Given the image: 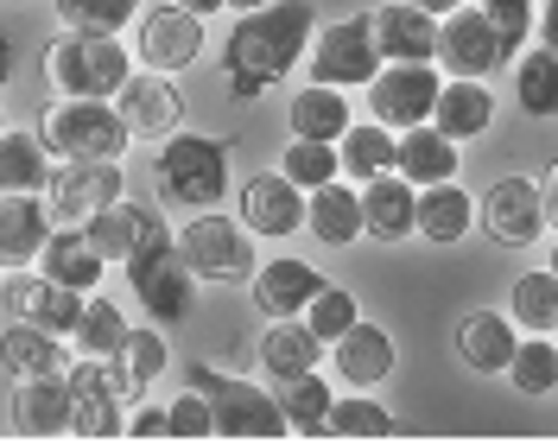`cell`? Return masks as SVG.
Wrapping results in <instances>:
<instances>
[{"mask_svg":"<svg viewBox=\"0 0 558 444\" xmlns=\"http://www.w3.org/2000/svg\"><path fill=\"white\" fill-rule=\"evenodd\" d=\"M134 394L140 387H134V375H128L121 356H83V362H70V400H76L70 432H76V439H121V432H128L121 407H128Z\"/></svg>","mask_w":558,"mask_h":444,"instance_id":"5b68a950","label":"cell"},{"mask_svg":"<svg viewBox=\"0 0 558 444\" xmlns=\"http://www.w3.org/2000/svg\"><path fill=\"white\" fill-rule=\"evenodd\" d=\"M128 267V286H134V299L153 311V324H178V317H191V299H197V274H191V261L178 254V236L166 241H146L140 254L121 261Z\"/></svg>","mask_w":558,"mask_h":444,"instance_id":"ba28073f","label":"cell"},{"mask_svg":"<svg viewBox=\"0 0 558 444\" xmlns=\"http://www.w3.org/2000/svg\"><path fill=\"white\" fill-rule=\"evenodd\" d=\"M514 103L526 108V115H539V121H553L558 115V51H526L521 70H514Z\"/></svg>","mask_w":558,"mask_h":444,"instance_id":"74e56055","label":"cell"},{"mask_svg":"<svg viewBox=\"0 0 558 444\" xmlns=\"http://www.w3.org/2000/svg\"><path fill=\"white\" fill-rule=\"evenodd\" d=\"M279 171L299 184V191H317V184H330V178H343V153H337V140H299L279 153Z\"/></svg>","mask_w":558,"mask_h":444,"instance_id":"f35d334b","label":"cell"},{"mask_svg":"<svg viewBox=\"0 0 558 444\" xmlns=\"http://www.w3.org/2000/svg\"><path fill=\"white\" fill-rule=\"evenodd\" d=\"M330 432L337 439H387L393 432V412L381 400H368L362 387H349L343 400H330Z\"/></svg>","mask_w":558,"mask_h":444,"instance_id":"60d3db41","label":"cell"},{"mask_svg":"<svg viewBox=\"0 0 558 444\" xmlns=\"http://www.w3.org/2000/svg\"><path fill=\"white\" fill-rule=\"evenodd\" d=\"M508 381H514V394H526V400H546L558 387V343L526 337L521 349H514V362H508Z\"/></svg>","mask_w":558,"mask_h":444,"instance_id":"ab89813d","label":"cell"},{"mask_svg":"<svg viewBox=\"0 0 558 444\" xmlns=\"http://www.w3.org/2000/svg\"><path fill=\"white\" fill-rule=\"evenodd\" d=\"M38 140L58 153V159H121L128 153V115L108 108L102 96H64L38 115Z\"/></svg>","mask_w":558,"mask_h":444,"instance_id":"277c9868","label":"cell"},{"mask_svg":"<svg viewBox=\"0 0 558 444\" xmlns=\"http://www.w3.org/2000/svg\"><path fill=\"white\" fill-rule=\"evenodd\" d=\"M413 7H425V13H438V20H445V13H457V7H463V0H413Z\"/></svg>","mask_w":558,"mask_h":444,"instance_id":"816d5d0a","label":"cell"},{"mask_svg":"<svg viewBox=\"0 0 558 444\" xmlns=\"http://www.w3.org/2000/svg\"><path fill=\"white\" fill-rule=\"evenodd\" d=\"M114 108L128 115V128H134L140 140H166V134H178V121H184V89H178V76H166V70H134V76L121 83Z\"/></svg>","mask_w":558,"mask_h":444,"instance_id":"2e32d148","label":"cell"},{"mask_svg":"<svg viewBox=\"0 0 558 444\" xmlns=\"http://www.w3.org/2000/svg\"><path fill=\"white\" fill-rule=\"evenodd\" d=\"M45 191H51L45 204H51L58 223H89L96 209L128 197V171H121V159H64Z\"/></svg>","mask_w":558,"mask_h":444,"instance_id":"30bf717a","label":"cell"},{"mask_svg":"<svg viewBox=\"0 0 558 444\" xmlns=\"http://www.w3.org/2000/svg\"><path fill=\"white\" fill-rule=\"evenodd\" d=\"M121 362H128V375H134V387H153V381L166 375V362H172V349H166V337L146 324V331H128V343H121Z\"/></svg>","mask_w":558,"mask_h":444,"instance_id":"ee69618b","label":"cell"},{"mask_svg":"<svg viewBox=\"0 0 558 444\" xmlns=\"http://www.w3.org/2000/svg\"><path fill=\"white\" fill-rule=\"evenodd\" d=\"M178 254L191 261L197 279H216V286H242L254 279V241H247V223H229L216 209H191V223L178 229Z\"/></svg>","mask_w":558,"mask_h":444,"instance_id":"52a82bcc","label":"cell"},{"mask_svg":"<svg viewBox=\"0 0 558 444\" xmlns=\"http://www.w3.org/2000/svg\"><path fill=\"white\" fill-rule=\"evenodd\" d=\"M305 223H312V236L324 241V248H349L355 236H368V229H362V197L349 191L343 178L305 191Z\"/></svg>","mask_w":558,"mask_h":444,"instance_id":"4dcf8cb0","label":"cell"},{"mask_svg":"<svg viewBox=\"0 0 558 444\" xmlns=\"http://www.w3.org/2000/svg\"><path fill=\"white\" fill-rule=\"evenodd\" d=\"M324 349H330V343L317 337L305 317H274V324L260 331V369L274 381H299L324 362Z\"/></svg>","mask_w":558,"mask_h":444,"instance_id":"cb8c5ba5","label":"cell"},{"mask_svg":"<svg viewBox=\"0 0 558 444\" xmlns=\"http://www.w3.org/2000/svg\"><path fill=\"white\" fill-rule=\"evenodd\" d=\"M229 7H242V13H254V7H267V0H229Z\"/></svg>","mask_w":558,"mask_h":444,"instance_id":"11a10c76","label":"cell"},{"mask_svg":"<svg viewBox=\"0 0 558 444\" xmlns=\"http://www.w3.org/2000/svg\"><path fill=\"white\" fill-rule=\"evenodd\" d=\"M362 229L375 241H407L418 236V184H407L400 171H381L362 184Z\"/></svg>","mask_w":558,"mask_h":444,"instance_id":"ffe728a7","label":"cell"},{"mask_svg":"<svg viewBox=\"0 0 558 444\" xmlns=\"http://www.w3.org/2000/svg\"><path fill=\"white\" fill-rule=\"evenodd\" d=\"M533 33H539V45H546V51H558V0H546V7H539Z\"/></svg>","mask_w":558,"mask_h":444,"instance_id":"681fc988","label":"cell"},{"mask_svg":"<svg viewBox=\"0 0 558 444\" xmlns=\"http://www.w3.org/2000/svg\"><path fill=\"white\" fill-rule=\"evenodd\" d=\"M438 89H445V76H438L432 64H381V76L368 83V108H375L381 128L407 134V128H418V121H432Z\"/></svg>","mask_w":558,"mask_h":444,"instance_id":"8fae6325","label":"cell"},{"mask_svg":"<svg viewBox=\"0 0 558 444\" xmlns=\"http://www.w3.org/2000/svg\"><path fill=\"white\" fill-rule=\"evenodd\" d=\"M153 184L172 209H216L229 197V140L166 134L159 159H153Z\"/></svg>","mask_w":558,"mask_h":444,"instance_id":"3957f363","label":"cell"},{"mask_svg":"<svg viewBox=\"0 0 558 444\" xmlns=\"http://www.w3.org/2000/svg\"><path fill=\"white\" fill-rule=\"evenodd\" d=\"M13 432L20 439H64L76 400H70V375H13Z\"/></svg>","mask_w":558,"mask_h":444,"instance_id":"9a60e30c","label":"cell"},{"mask_svg":"<svg viewBox=\"0 0 558 444\" xmlns=\"http://www.w3.org/2000/svg\"><path fill=\"white\" fill-rule=\"evenodd\" d=\"M0 134H7V115H0Z\"/></svg>","mask_w":558,"mask_h":444,"instance_id":"6f0895ef","label":"cell"},{"mask_svg":"<svg viewBox=\"0 0 558 444\" xmlns=\"http://www.w3.org/2000/svg\"><path fill=\"white\" fill-rule=\"evenodd\" d=\"M553 274H558V248H553Z\"/></svg>","mask_w":558,"mask_h":444,"instance_id":"9f6ffc18","label":"cell"},{"mask_svg":"<svg viewBox=\"0 0 558 444\" xmlns=\"http://www.w3.org/2000/svg\"><path fill=\"white\" fill-rule=\"evenodd\" d=\"M476 223L488 229L495 248H533L539 229H546V197L533 178H495L476 204Z\"/></svg>","mask_w":558,"mask_h":444,"instance_id":"7c38bea8","label":"cell"},{"mask_svg":"<svg viewBox=\"0 0 558 444\" xmlns=\"http://www.w3.org/2000/svg\"><path fill=\"white\" fill-rule=\"evenodd\" d=\"M51 7L76 33H121L128 20H140V0H51Z\"/></svg>","mask_w":558,"mask_h":444,"instance_id":"7bdbcfd3","label":"cell"},{"mask_svg":"<svg viewBox=\"0 0 558 444\" xmlns=\"http://www.w3.org/2000/svg\"><path fill=\"white\" fill-rule=\"evenodd\" d=\"M45 241H51V204L38 191L0 197V267H33Z\"/></svg>","mask_w":558,"mask_h":444,"instance_id":"603a6c76","label":"cell"},{"mask_svg":"<svg viewBox=\"0 0 558 444\" xmlns=\"http://www.w3.org/2000/svg\"><path fill=\"white\" fill-rule=\"evenodd\" d=\"M128 331H134V324L121 317V305L89 299V305H83V324H76V349H83V356H121Z\"/></svg>","mask_w":558,"mask_h":444,"instance_id":"b9f144b4","label":"cell"},{"mask_svg":"<svg viewBox=\"0 0 558 444\" xmlns=\"http://www.w3.org/2000/svg\"><path fill=\"white\" fill-rule=\"evenodd\" d=\"M305 324H312L324 343H337L349 324H355V292H343V286H324L312 305H305Z\"/></svg>","mask_w":558,"mask_h":444,"instance_id":"f6af8a7d","label":"cell"},{"mask_svg":"<svg viewBox=\"0 0 558 444\" xmlns=\"http://www.w3.org/2000/svg\"><path fill=\"white\" fill-rule=\"evenodd\" d=\"M64 337L58 331H45V324H26V317H13L7 331H0V369L7 375H64Z\"/></svg>","mask_w":558,"mask_h":444,"instance_id":"83f0119b","label":"cell"},{"mask_svg":"<svg viewBox=\"0 0 558 444\" xmlns=\"http://www.w3.org/2000/svg\"><path fill=\"white\" fill-rule=\"evenodd\" d=\"M393 171L407 178V184H445V178H457V140L445 134V128H432V121H418V128H407L400 134V146H393Z\"/></svg>","mask_w":558,"mask_h":444,"instance_id":"4316f807","label":"cell"},{"mask_svg":"<svg viewBox=\"0 0 558 444\" xmlns=\"http://www.w3.org/2000/svg\"><path fill=\"white\" fill-rule=\"evenodd\" d=\"M83 229H89V241L102 248V261H128V254H140V248H146V241H166V236H172L159 209L128 204V197H121V204H108V209H96Z\"/></svg>","mask_w":558,"mask_h":444,"instance_id":"44dd1931","label":"cell"},{"mask_svg":"<svg viewBox=\"0 0 558 444\" xmlns=\"http://www.w3.org/2000/svg\"><path fill=\"white\" fill-rule=\"evenodd\" d=\"M330 362H337V375H343L349 387L368 394V387H381V381L393 375L400 356H393V337H387L381 324H362V317H355L343 337L330 343Z\"/></svg>","mask_w":558,"mask_h":444,"instance_id":"7402d4cb","label":"cell"},{"mask_svg":"<svg viewBox=\"0 0 558 444\" xmlns=\"http://www.w3.org/2000/svg\"><path fill=\"white\" fill-rule=\"evenodd\" d=\"M488 121H495V96L483 89V76H451V83L438 89L432 128H445L457 146H463V140H476V134H488Z\"/></svg>","mask_w":558,"mask_h":444,"instance_id":"f546056e","label":"cell"},{"mask_svg":"<svg viewBox=\"0 0 558 444\" xmlns=\"http://www.w3.org/2000/svg\"><path fill=\"white\" fill-rule=\"evenodd\" d=\"M508 58L514 51L501 45V33L488 26L483 7H457V13L438 20V64L451 70V76H488V70H501Z\"/></svg>","mask_w":558,"mask_h":444,"instance_id":"5bb4252c","label":"cell"},{"mask_svg":"<svg viewBox=\"0 0 558 444\" xmlns=\"http://www.w3.org/2000/svg\"><path fill=\"white\" fill-rule=\"evenodd\" d=\"M508 317L521 331H533V337H553L558 331V274L553 267L546 274H521L508 286Z\"/></svg>","mask_w":558,"mask_h":444,"instance_id":"e575fe53","label":"cell"},{"mask_svg":"<svg viewBox=\"0 0 558 444\" xmlns=\"http://www.w3.org/2000/svg\"><path fill=\"white\" fill-rule=\"evenodd\" d=\"M483 13H488V26L501 33L508 51H521L526 33H533V20H539V7H533V0H483Z\"/></svg>","mask_w":558,"mask_h":444,"instance_id":"bcb514c9","label":"cell"},{"mask_svg":"<svg viewBox=\"0 0 558 444\" xmlns=\"http://www.w3.org/2000/svg\"><path fill=\"white\" fill-rule=\"evenodd\" d=\"M7 311L13 317H26V324H45V331H58V337H76V324H83V305H89V292H76V286H58V279L45 274H20L7 279Z\"/></svg>","mask_w":558,"mask_h":444,"instance_id":"ac0fdd59","label":"cell"},{"mask_svg":"<svg viewBox=\"0 0 558 444\" xmlns=\"http://www.w3.org/2000/svg\"><path fill=\"white\" fill-rule=\"evenodd\" d=\"M51 146L38 134H0V197L13 191H45L51 184Z\"/></svg>","mask_w":558,"mask_h":444,"instance_id":"836d02e7","label":"cell"},{"mask_svg":"<svg viewBox=\"0 0 558 444\" xmlns=\"http://www.w3.org/2000/svg\"><path fill=\"white\" fill-rule=\"evenodd\" d=\"M7 76H13V45L0 38V83H7Z\"/></svg>","mask_w":558,"mask_h":444,"instance_id":"db71d44e","label":"cell"},{"mask_svg":"<svg viewBox=\"0 0 558 444\" xmlns=\"http://www.w3.org/2000/svg\"><path fill=\"white\" fill-rule=\"evenodd\" d=\"M178 7H191V13H204V20H209V13H216V7H229V0H178Z\"/></svg>","mask_w":558,"mask_h":444,"instance_id":"f5cc1de1","label":"cell"},{"mask_svg":"<svg viewBox=\"0 0 558 444\" xmlns=\"http://www.w3.org/2000/svg\"><path fill=\"white\" fill-rule=\"evenodd\" d=\"M330 279L317 274L312 261H267L260 274H254V305L274 311V317H292V311H305L324 292Z\"/></svg>","mask_w":558,"mask_h":444,"instance_id":"f1b7e54d","label":"cell"},{"mask_svg":"<svg viewBox=\"0 0 558 444\" xmlns=\"http://www.w3.org/2000/svg\"><path fill=\"white\" fill-rule=\"evenodd\" d=\"M191 387L209 400L222 439H286V432H292V425H286V407L242 375H222V369H204V362H197V369H191Z\"/></svg>","mask_w":558,"mask_h":444,"instance_id":"8992f818","label":"cell"},{"mask_svg":"<svg viewBox=\"0 0 558 444\" xmlns=\"http://www.w3.org/2000/svg\"><path fill=\"white\" fill-rule=\"evenodd\" d=\"M470 229H476V204L463 197V184H457V178L418 191V236H425V241L451 248V241H463Z\"/></svg>","mask_w":558,"mask_h":444,"instance_id":"d6a6232c","label":"cell"},{"mask_svg":"<svg viewBox=\"0 0 558 444\" xmlns=\"http://www.w3.org/2000/svg\"><path fill=\"white\" fill-rule=\"evenodd\" d=\"M381 45H375V20L355 13V20H337L312 38V83H337V89H368L381 76Z\"/></svg>","mask_w":558,"mask_h":444,"instance_id":"9c48e42d","label":"cell"},{"mask_svg":"<svg viewBox=\"0 0 558 444\" xmlns=\"http://www.w3.org/2000/svg\"><path fill=\"white\" fill-rule=\"evenodd\" d=\"M514 317L508 311H470L463 324H457V356L476 369V375H508V362H514Z\"/></svg>","mask_w":558,"mask_h":444,"instance_id":"484cf974","label":"cell"},{"mask_svg":"<svg viewBox=\"0 0 558 444\" xmlns=\"http://www.w3.org/2000/svg\"><path fill=\"white\" fill-rule=\"evenodd\" d=\"M128 432H134V439H172V425H166V407L134 412V419H128Z\"/></svg>","mask_w":558,"mask_h":444,"instance_id":"c3c4849f","label":"cell"},{"mask_svg":"<svg viewBox=\"0 0 558 444\" xmlns=\"http://www.w3.org/2000/svg\"><path fill=\"white\" fill-rule=\"evenodd\" d=\"M286 115H292V134L299 140H343L349 128H355V108L343 103L337 83H305Z\"/></svg>","mask_w":558,"mask_h":444,"instance_id":"1f68e13d","label":"cell"},{"mask_svg":"<svg viewBox=\"0 0 558 444\" xmlns=\"http://www.w3.org/2000/svg\"><path fill=\"white\" fill-rule=\"evenodd\" d=\"M368 20H375V45L387 64H438V13L393 0V7H375Z\"/></svg>","mask_w":558,"mask_h":444,"instance_id":"d6986e66","label":"cell"},{"mask_svg":"<svg viewBox=\"0 0 558 444\" xmlns=\"http://www.w3.org/2000/svg\"><path fill=\"white\" fill-rule=\"evenodd\" d=\"M166 425H172V439H209V432H216V412H209V400L191 387V394H178L172 407H166Z\"/></svg>","mask_w":558,"mask_h":444,"instance_id":"7dc6e473","label":"cell"},{"mask_svg":"<svg viewBox=\"0 0 558 444\" xmlns=\"http://www.w3.org/2000/svg\"><path fill=\"white\" fill-rule=\"evenodd\" d=\"M134 58L146 70H166V76L191 70L204 58V13H191V7H178V0L172 7H153V13L140 20Z\"/></svg>","mask_w":558,"mask_h":444,"instance_id":"4fadbf2b","label":"cell"},{"mask_svg":"<svg viewBox=\"0 0 558 444\" xmlns=\"http://www.w3.org/2000/svg\"><path fill=\"white\" fill-rule=\"evenodd\" d=\"M393 146H400V134H393V128H381V121H362V128H349V134L337 140L343 171L355 178V184H368V178L393 171Z\"/></svg>","mask_w":558,"mask_h":444,"instance_id":"d590c367","label":"cell"},{"mask_svg":"<svg viewBox=\"0 0 558 444\" xmlns=\"http://www.w3.org/2000/svg\"><path fill=\"white\" fill-rule=\"evenodd\" d=\"M317 38V13L312 0H267L242 13L229 38H222V70H247L260 83H279L286 70L305 58V45Z\"/></svg>","mask_w":558,"mask_h":444,"instance_id":"6da1fadb","label":"cell"},{"mask_svg":"<svg viewBox=\"0 0 558 444\" xmlns=\"http://www.w3.org/2000/svg\"><path fill=\"white\" fill-rule=\"evenodd\" d=\"M330 387H324V375H299V381H279V407H286V425L299 432V439H317V432H330Z\"/></svg>","mask_w":558,"mask_h":444,"instance_id":"8d00e7d4","label":"cell"},{"mask_svg":"<svg viewBox=\"0 0 558 444\" xmlns=\"http://www.w3.org/2000/svg\"><path fill=\"white\" fill-rule=\"evenodd\" d=\"M134 76V51L114 33H76L64 26V38L45 45V83L58 96H121V83Z\"/></svg>","mask_w":558,"mask_h":444,"instance_id":"7a4b0ae2","label":"cell"},{"mask_svg":"<svg viewBox=\"0 0 558 444\" xmlns=\"http://www.w3.org/2000/svg\"><path fill=\"white\" fill-rule=\"evenodd\" d=\"M242 223H247V236H267V241L299 236V223H305V191H299L286 171H254L242 184Z\"/></svg>","mask_w":558,"mask_h":444,"instance_id":"e0dca14e","label":"cell"},{"mask_svg":"<svg viewBox=\"0 0 558 444\" xmlns=\"http://www.w3.org/2000/svg\"><path fill=\"white\" fill-rule=\"evenodd\" d=\"M102 248L89 241V229L83 223H70V229H58V236L38 248V274L58 279V286H76V292H96L102 286Z\"/></svg>","mask_w":558,"mask_h":444,"instance_id":"d4e9b609","label":"cell"},{"mask_svg":"<svg viewBox=\"0 0 558 444\" xmlns=\"http://www.w3.org/2000/svg\"><path fill=\"white\" fill-rule=\"evenodd\" d=\"M539 197H546V229H558V166L546 171V184H539Z\"/></svg>","mask_w":558,"mask_h":444,"instance_id":"f907efd6","label":"cell"}]
</instances>
